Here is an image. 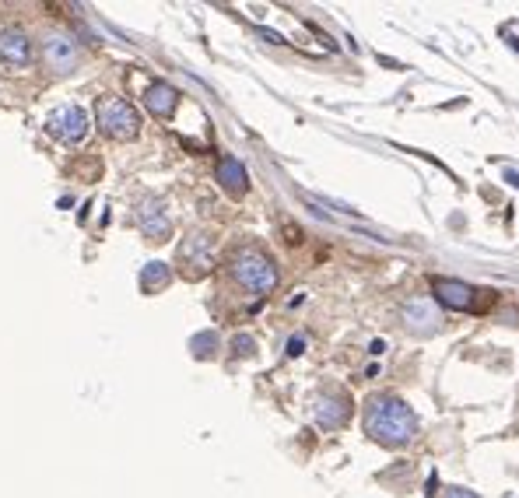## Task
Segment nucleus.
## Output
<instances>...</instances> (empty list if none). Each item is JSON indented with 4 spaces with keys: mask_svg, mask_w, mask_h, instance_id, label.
<instances>
[{
    "mask_svg": "<svg viewBox=\"0 0 519 498\" xmlns=\"http://www.w3.org/2000/svg\"><path fill=\"white\" fill-rule=\"evenodd\" d=\"M365 432L383 446H407L418 432V418L400 397L379 393L365 403Z\"/></svg>",
    "mask_w": 519,
    "mask_h": 498,
    "instance_id": "f257e3e1",
    "label": "nucleus"
},
{
    "mask_svg": "<svg viewBox=\"0 0 519 498\" xmlns=\"http://www.w3.org/2000/svg\"><path fill=\"white\" fill-rule=\"evenodd\" d=\"M232 277L246 288L249 295H267L277 284V267L267 253L260 249H239L232 256Z\"/></svg>",
    "mask_w": 519,
    "mask_h": 498,
    "instance_id": "f03ea898",
    "label": "nucleus"
},
{
    "mask_svg": "<svg viewBox=\"0 0 519 498\" xmlns=\"http://www.w3.org/2000/svg\"><path fill=\"white\" fill-rule=\"evenodd\" d=\"M99 126L102 134L113 137V141H134L137 130H141V116L126 99L105 95V99H99Z\"/></svg>",
    "mask_w": 519,
    "mask_h": 498,
    "instance_id": "7ed1b4c3",
    "label": "nucleus"
},
{
    "mask_svg": "<svg viewBox=\"0 0 519 498\" xmlns=\"http://www.w3.org/2000/svg\"><path fill=\"white\" fill-rule=\"evenodd\" d=\"M50 134L64 144H77L88 137V113L81 105H60L50 113Z\"/></svg>",
    "mask_w": 519,
    "mask_h": 498,
    "instance_id": "20e7f679",
    "label": "nucleus"
},
{
    "mask_svg": "<svg viewBox=\"0 0 519 498\" xmlns=\"http://www.w3.org/2000/svg\"><path fill=\"white\" fill-rule=\"evenodd\" d=\"M211 253H215L211 235H204V232L186 235V239H183V246H179V264H186V267H183L186 277L207 274V271H211Z\"/></svg>",
    "mask_w": 519,
    "mask_h": 498,
    "instance_id": "39448f33",
    "label": "nucleus"
},
{
    "mask_svg": "<svg viewBox=\"0 0 519 498\" xmlns=\"http://www.w3.org/2000/svg\"><path fill=\"white\" fill-rule=\"evenodd\" d=\"M43 56H46V67H50L53 75H71L77 67V43L71 35H64V32H53L43 39Z\"/></svg>",
    "mask_w": 519,
    "mask_h": 498,
    "instance_id": "423d86ee",
    "label": "nucleus"
},
{
    "mask_svg": "<svg viewBox=\"0 0 519 498\" xmlns=\"http://www.w3.org/2000/svg\"><path fill=\"white\" fill-rule=\"evenodd\" d=\"M32 39L22 28H0V60L11 67H28L32 64Z\"/></svg>",
    "mask_w": 519,
    "mask_h": 498,
    "instance_id": "0eeeda50",
    "label": "nucleus"
},
{
    "mask_svg": "<svg viewBox=\"0 0 519 498\" xmlns=\"http://www.w3.org/2000/svg\"><path fill=\"white\" fill-rule=\"evenodd\" d=\"M313 414H316V422L330 432V428H341V424L351 418V400L344 393H323L316 400V407H313Z\"/></svg>",
    "mask_w": 519,
    "mask_h": 498,
    "instance_id": "6e6552de",
    "label": "nucleus"
},
{
    "mask_svg": "<svg viewBox=\"0 0 519 498\" xmlns=\"http://www.w3.org/2000/svg\"><path fill=\"white\" fill-rule=\"evenodd\" d=\"M432 292H435V299L449 305V309H470L474 299H477V292L464 284V281H449V277H435L432 281Z\"/></svg>",
    "mask_w": 519,
    "mask_h": 498,
    "instance_id": "1a4fd4ad",
    "label": "nucleus"
},
{
    "mask_svg": "<svg viewBox=\"0 0 519 498\" xmlns=\"http://www.w3.org/2000/svg\"><path fill=\"white\" fill-rule=\"evenodd\" d=\"M137 224H141V232H145L148 239H155V243H162V239L173 232V222H169L162 200H148V204L137 211Z\"/></svg>",
    "mask_w": 519,
    "mask_h": 498,
    "instance_id": "9d476101",
    "label": "nucleus"
},
{
    "mask_svg": "<svg viewBox=\"0 0 519 498\" xmlns=\"http://www.w3.org/2000/svg\"><path fill=\"white\" fill-rule=\"evenodd\" d=\"M404 326L414 334H435L439 330V313L428 299H414L404 309Z\"/></svg>",
    "mask_w": 519,
    "mask_h": 498,
    "instance_id": "9b49d317",
    "label": "nucleus"
},
{
    "mask_svg": "<svg viewBox=\"0 0 519 498\" xmlns=\"http://www.w3.org/2000/svg\"><path fill=\"white\" fill-rule=\"evenodd\" d=\"M175 102H179V92H175L173 85H165V81H155L148 92H145V105H148L155 116H173L175 113Z\"/></svg>",
    "mask_w": 519,
    "mask_h": 498,
    "instance_id": "f8f14e48",
    "label": "nucleus"
},
{
    "mask_svg": "<svg viewBox=\"0 0 519 498\" xmlns=\"http://www.w3.org/2000/svg\"><path fill=\"white\" fill-rule=\"evenodd\" d=\"M218 179H222V186L228 194H246V169L235 162V158H222V165H218Z\"/></svg>",
    "mask_w": 519,
    "mask_h": 498,
    "instance_id": "ddd939ff",
    "label": "nucleus"
},
{
    "mask_svg": "<svg viewBox=\"0 0 519 498\" xmlns=\"http://www.w3.org/2000/svg\"><path fill=\"white\" fill-rule=\"evenodd\" d=\"M169 277H173V271H169V264L155 260V264H148V267L141 271V292H148V295H155V292H162V288L169 284Z\"/></svg>",
    "mask_w": 519,
    "mask_h": 498,
    "instance_id": "4468645a",
    "label": "nucleus"
},
{
    "mask_svg": "<svg viewBox=\"0 0 519 498\" xmlns=\"http://www.w3.org/2000/svg\"><path fill=\"white\" fill-rule=\"evenodd\" d=\"M443 498H477L474 492H467V488H445Z\"/></svg>",
    "mask_w": 519,
    "mask_h": 498,
    "instance_id": "2eb2a0df",
    "label": "nucleus"
}]
</instances>
